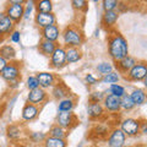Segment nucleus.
Instances as JSON below:
<instances>
[{
  "instance_id": "c85d7f7f",
  "label": "nucleus",
  "mask_w": 147,
  "mask_h": 147,
  "mask_svg": "<svg viewBox=\"0 0 147 147\" xmlns=\"http://www.w3.org/2000/svg\"><path fill=\"white\" fill-rule=\"evenodd\" d=\"M34 7L37 12L40 13H52L53 12V1L50 0H39L34 3Z\"/></svg>"
},
{
  "instance_id": "49530a36",
  "label": "nucleus",
  "mask_w": 147,
  "mask_h": 147,
  "mask_svg": "<svg viewBox=\"0 0 147 147\" xmlns=\"http://www.w3.org/2000/svg\"><path fill=\"white\" fill-rule=\"evenodd\" d=\"M142 82H144V86H145V88H147V75L145 76V79H144V81H142Z\"/></svg>"
},
{
  "instance_id": "423d86ee",
  "label": "nucleus",
  "mask_w": 147,
  "mask_h": 147,
  "mask_svg": "<svg viewBox=\"0 0 147 147\" xmlns=\"http://www.w3.org/2000/svg\"><path fill=\"white\" fill-rule=\"evenodd\" d=\"M126 140L127 137L121 131L120 127H113L109 131L108 137L105 139V144L108 147H125Z\"/></svg>"
},
{
  "instance_id": "2eb2a0df",
  "label": "nucleus",
  "mask_w": 147,
  "mask_h": 147,
  "mask_svg": "<svg viewBox=\"0 0 147 147\" xmlns=\"http://www.w3.org/2000/svg\"><path fill=\"white\" fill-rule=\"evenodd\" d=\"M25 130L24 126L20 124H9L6 126V136L7 139L13 142H20V140L24 137Z\"/></svg>"
},
{
  "instance_id": "39448f33",
  "label": "nucleus",
  "mask_w": 147,
  "mask_h": 147,
  "mask_svg": "<svg viewBox=\"0 0 147 147\" xmlns=\"http://www.w3.org/2000/svg\"><path fill=\"white\" fill-rule=\"evenodd\" d=\"M59 126L70 131L80 124V120L74 112H59L57 115V123Z\"/></svg>"
},
{
  "instance_id": "7c9ffc66",
  "label": "nucleus",
  "mask_w": 147,
  "mask_h": 147,
  "mask_svg": "<svg viewBox=\"0 0 147 147\" xmlns=\"http://www.w3.org/2000/svg\"><path fill=\"white\" fill-rule=\"evenodd\" d=\"M119 81H120V74L118 71H112V72L107 74V75H104L102 79H100V82H103V84H109V85L118 84Z\"/></svg>"
},
{
  "instance_id": "7ed1b4c3",
  "label": "nucleus",
  "mask_w": 147,
  "mask_h": 147,
  "mask_svg": "<svg viewBox=\"0 0 147 147\" xmlns=\"http://www.w3.org/2000/svg\"><path fill=\"white\" fill-rule=\"evenodd\" d=\"M22 0H12V1L7 3L5 7V15L10 18L13 24L20 22L25 15V5Z\"/></svg>"
},
{
  "instance_id": "5fc2aeb1",
  "label": "nucleus",
  "mask_w": 147,
  "mask_h": 147,
  "mask_svg": "<svg viewBox=\"0 0 147 147\" xmlns=\"http://www.w3.org/2000/svg\"><path fill=\"white\" fill-rule=\"evenodd\" d=\"M146 4H147V3H146Z\"/></svg>"
},
{
  "instance_id": "f257e3e1",
  "label": "nucleus",
  "mask_w": 147,
  "mask_h": 147,
  "mask_svg": "<svg viewBox=\"0 0 147 147\" xmlns=\"http://www.w3.org/2000/svg\"><path fill=\"white\" fill-rule=\"evenodd\" d=\"M107 44H108V54L114 63L121 60V59L129 55L127 40L120 32L118 31L110 32L109 36L107 37Z\"/></svg>"
},
{
  "instance_id": "72a5a7b5",
  "label": "nucleus",
  "mask_w": 147,
  "mask_h": 147,
  "mask_svg": "<svg viewBox=\"0 0 147 147\" xmlns=\"http://www.w3.org/2000/svg\"><path fill=\"white\" fill-rule=\"evenodd\" d=\"M109 93L117 96V97H119V98H121L126 93V91H125V87L124 86L119 85V84H114V85L109 86Z\"/></svg>"
},
{
  "instance_id": "412c9836",
  "label": "nucleus",
  "mask_w": 147,
  "mask_h": 147,
  "mask_svg": "<svg viewBox=\"0 0 147 147\" xmlns=\"http://www.w3.org/2000/svg\"><path fill=\"white\" fill-rule=\"evenodd\" d=\"M119 15H120V13H119L117 10H114V11H104L103 15H102L100 24H102V26L104 27V28L112 30L113 27L115 26L118 20H119Z\"/></svg>"
},
{
  "instance_id": "4be33fe9",
  "label": "nucleus",
  "mask_w": 147,
  "mask_h": 147,
  "mask_svg": "<svg viewBox=\"0 0 147 147\" xmlns=\"http://www.w3.org/2000/svg\"><path fill=\"white\" fill-rule=\"evenodd\" d=\"M109 127L104 126L102 124H97V125L92 126V129L90 130V139L92 140H103L107 139L109 135Z\"/></svg>"
},
{
  "instance_id": "e433bc0d",
  "label": "nucleus",
  "mask_w": 147,
  "mask_h": 147,
  "mask_svg": "<svg viewBox=\"0 0 147 147\" xmlns=\"http://www.w3.org/2000/svg\"><path fill=\"white\" fill-rule=\"evenodd\" d=\"M45 137H47V135L43 134V132H31L28 135V139L34 144H43Z\"/></svg>"
},
{
  "instance_id": "603ef678",
  "label": "nucleus",
  "mask_w": 147,
  "mask_h": 147,
  "mask_svg": "<svg viewBox=\"0 0 147 147\" xmlns=\"http://www.w3.org/2000/svg\"><path fill=\"white\" fill-rule=\"evenodd\" d=\"M77 147H82V145H81V144H80V145H79V146H77Z\"/></svg>"
},
{
  "instance_id": "4c0bfd02",
  "label": "nucleus",
  "mask_w": 147,
  "mask_h": 147,
  "mask_svg": "<svg viewBox=\"0 0 147 147\" xmlns=\"http://www.w3.org/2000/svg\"><path fill=\"white\" fill-rule=\"evenodd\" d=\"M104 96L103 92H92L88 97V103H102Z\"/></svg>"
},
{
  "instance_id": "8fccbe9b",
  "label": "nucleus",
  "mask_w": 147,
  "mask_h": 147,
  "mask_svg": "<svg viewBox=\"0 0 147 147\" xmlns=\"http://www.w3.org/2000/svg\"><path fill=\"white\" fill-rule=\"evenodd\" d=\"M146 102H147V92H146Z\"/></svg>"
},
{
  "instance_id": "393cba45",
  "label": "nucleus",
  "mask_w": 147,
  "mask_h": 147,
  "mask_svg": "<svg viewBox=\"0 0 147 147\" xmlns=\"http://www.w3.org/2000/svg\"><path fill=\"white\" fill-rule=\"evenodd\" d=\"M76 96H70L67 98L59 100L58 103V112H72L76 105Z\"/></svg>"
},
{
  "instance_id": "79ce46f5",
  "label": "nucleus",
  "mask_w": 147,
  "mask_h": 147,
  "mask_svg": "<svg viewBox=\"0 0 147 147\" xmlns=\"http://www.w3.org/2000/svg\"><path fill=\"white\" fill-rule=\"evenodd\" d=\"M85 81L88 85H96L98 82V79L93 75V74H87V75L85 76Z\"/></svg>"
},
{
  "instance_id": "a19ab883",
  "label": "nucleus",
  "mask_w": 147,
  "mask_h": 147,
  "mask_svg": "<svg viewBox=\"0 0 147 147\" xmlns=\"http://www.w3.org/2000/svg\"><path fill=\"white\" fill-rule=\"evenodd\" d=\"M9 37H10V42H12V43H20V40H21L20 31H16V30H13V32Z\"/></svg>"
},
{
  "instance_id": "f8f14e48",
  "label": "nucleus",
  "mask_w": 147,
  "mask_h": 147,
  "mask_svg": "<svg viewBox=\"0 0 147 147\" xmlns=\"http://www.w3.org/2000/svg\"><path fill=\"white\" fill-rule=\"evenodd\" d=\"M36 77L37 80L39 82V87L47 91L48 88H52V87L57 84L58 81V77L54 75L52 72H45V71H42V72H37L36 74Z\"/></svg>"
},
{
  "instance_id": "aec40b11",
  "label": "nucleus",
  "mask_w": 147,
  "mask_h": 147,
  "mask_svg": "<svg viewBox=\"0 0 147 147\" xmlns=\"http://www.w3.org/2000/svg\"><path fill=\"white\" fill-rule=\"evenodd\" d=\"M137 63V60L131 57L130 54L127 55V57H125L124 59H121V60H119L115 63V69L118 70L119 74H123V75H126V74L131 70V67L135 65V64Z\"/></svg>"
},
{
  "instance_id": "9b49d317",
  "label": "nucleus",
  "mask_w": 147,
  "mask_h": 147,
  "mask_svg": "<svg viewBox=\"0 0 147 147\" xmlns=\"http://www.w3.org/2000/svg\"><path fill=\"white\" fill-rule=\"evenodd\" d=\"M47 99H48V92L43 88H40V87L30 91L28 94H27V103L38 105V107L40 104H43Z\"/></svg>"
},
{
  "instance_id": "4468645a",
  "label": "nucleus",
  "mask_w": 147,
  "mask_h": 147,
  "mask_svg": "<svg viewBox=\"0 0 147 147\" xmlns=\"http://www.w3.org/2000/svg\"><path fill=\"white\" fill-rule=\"evenodd\" d=\"M40 36H42V39L58 43V40L61 36V31L58 25H52V26H48L45 28L40 30Z\"/></svg>"
},
{
  "instance_id": "09e8293b",
  "label": "nucleus",
  "mask_w": 147,
  "mask_h": 147,
  "mask_svg": "<svg viewBox=\"0 0 147 147\" xmlns=\"http://www.w3.org/2000/svg\"><path fill=\"white\" fill-rule=\"evenodd\" d=\"M136 147H147L146 145H139V146H136Z\"/></svg>"
},
{
  "instance_id": "473e14b6",
  "label": "nucleus",
  "mask_w": 147,
  "mask_h": 147,
  "mask_svg": "<svg viewBox=\"0 0 147 147\" xmlns=\"http://www.w3.org/2000/svg\"><path fill=\"white\" fill-rule=\"evenodd\" d=\"M114 66L112 65V63H108V61H103V63H99L97 66H96V70H97L100 75L104 76V75H107V74L109 72H112L114 71L113 70Z\"/></svg>"
},
{
  "instance_id": "9d476101",
  "label": "nucleus",
  "mask_w": 147,
  "mask_h": 147,
  "mask_svg": "<svg viewBox=\"0 0 147 147\" xmlns=\"http://www.w3.org/2000/svg\"><path fill=\"white\" fill-rule=\"evenodd\" d=\"M50 96L55 99V100H61L64 98H67L70 97V96H72L70 88L64 84V82L61 80H58L57 84H55L53 87H52V91H50Z\"/></svg>"
},
{
  "instance_id": "37998d69",
  "label": "nucleus",
  "mask_w": 147,
  "mask_h": 147,
  "mask_svg": "<svg viewBox=\"0 0 147 147\" xmlns=\"http://www.w3.org/2000/svg\"><path fill=\"white\" fill-rule=\"evenodd\" d=\"M140 134L147 136V119H144L140 123Z\"/></svg>"
},
{
  "instance_id": "a18cd8bd",
  "label": "nucleus",
  "mask_w": 147,
  "mask_h": 147,
  "mask_svg": "<svg viewBox=\"0 0 147 147\" xmlns=\"http://www.w3.org/2000/svg\"><path fill=\"white\" fill-rule=\"evenodd\" d=\"M9 147H27V146L25 144H22V142H13Z\"/></svg>"
},
{
  "instance_id": "ddd939ff",
  "label": "nucleus",
  "mask_w": 147,
  "mask_h": 147,
  "mask_svg": "<svg viewBox=\"0 0 147 147\" xmlns=\"http://www.w3.org/2000/svg\"><path fill=\"white\" fill-rule=\"evenodd\" d=\"M103 107H104V109L107 110V112L117 114V113H119L121 110L120 98L117 97V96H114V94L107 93L104 96V99H103Z\"/></svg>"
},
{
  "instance_id": "1a4fd4ad",
  "label": "nucleus",
  "mask_w": 147,
  "mask_h": 147,
  "mask_svg": "<svg viewBox=\"0 0 147 147\" xmlns=\"http://www.w3.org/2000/svg\"><path fill=\"white\" fill-rule=\"evenodd\" d=\"M66 64V52H65V47L64 45H59L55 48L54 53L50 55L49 58V66L52 69H63Z\"/></svg>"
},
{
  "instance_id": "20e7f679",
  "label": "nucleus",
  "mask_w": 147,
  "mask_h": 147,
  "mask_svg": "<svg viewBox=\"0 0 147 147\" xmlns=\"http://www.w3.org/2000/svg\"><path fill=\"white\" fill-rule=\"evenodd\" d=\"M21 63L20 61H11L7 63V65L3 70V72L0 74V76L3 77V80H5L9 84L16 81H21Z\"/></svg>"
},
{
  "instance_id": "864d4df0",
  "label": "nucleus",
  "mask_w": 147,
  "mask_h": 147,
  "mask_svg": "<svg viewBox=\"0 0 147 147\" xmlns=\"http://www.w3.org/2000/svg\"><path fill=\"white\" fill-rule=\"evenodd\" d=\"M146 146H147V140H146Z\"/></svg>"
},
{
  "instance_id": "bb28decb",
  "label": "nucleus",
  "mask_w": 147,
  "mask_h": 147,
  "mask_svg": "<svg viewBox=\"0 0 147 147\" xmlns=\"http://www.w3.org/2000/svg\"><path fill=\"white\" fill-rule=\"evenodd\" d=\"M48 136H52V137H58V139H64L66 140L67 136H69V131L63 129L61 126H59L58 124H53L50 126L49 131H48Z\"/></svg>"
},
{
  "instance_id": "dca6fc26",
  "label": "nucleus",
  "mask_w": 147,
  "mask_h": 147,
  "mask_svg": "<svg viewBox=\"0 0 147 147\" xmlns=\"http://www.w3.org/2000/svg\"><path fill=\"white\" fill-rule=\"evenodd\" d=\"M13 28H15V24L5 15V12H0V39L10 36L13 32Z\"/></svg>"
},
{
  "instance_id": "a211bd4d",
  "label": "nucleus",
  "mask_w": 147,
  "mask_h": 147,
  "mask_svg": "<svg viewBox=\"0 0 147 147\" xmlns=\"http://www.w3.org/2000/svg\"><path fill=\"white\" fill-rule=\"evenodd\" d=\"M34 22L37 27H39L40 30L45 28L48 26H52V25H55L57 22V17L52 12V13H40V12H37L36 16H34Z\"/></svg>"
},
{
  "instance_id": "a878e982",
  "label": "nucleus",
  "mask_w": 147,
  "mask_h": 147,
  "mask_svg": "<svg viewBox=\"0 0 147 147\" xmlns=\"http://www.w3.org/2000/svg\"><path fill=\"white\" fill-rule=\"evenodd\" d=\"M0 57H3L7 63L16 60V50L10 44H4L0 47Z\"/></svg>"
},
{
  "instance_id": "3c124183",
  "label": "nucleus",
  "mask_w": 147,
  "mask_h": 147,
  "mask_svg": "<svg viewBox=\"0 0 147 147\" xmlns=\"http://www.w3.org/2000/svg\"><path fill=\"white\" fill-rule=\"evenodd\" d=\"M125 147H135V146H125Z\"/></svg>"
},
{
  "instance_id": "f03ea898",
  "label": "nucleus",
  "mask_w": 147,
  "mask_h": 147,
  "mask_svg": "<svg viewBox=\"0 0 147 147\" xmlns=\"http://www.w3.org/2000/svg\"><path fill=\"white\" fill-rule=\"evenodd\" d=\"M61 39L63 45L65 48L67 47H75L80 48L85 42V34L80 26L77 25H67L65 28L61 31Z\"/></svg>"
},
{
  "instance_id": "c03bdc74",
  "label": "nucleus",
  "mask_w": 147,
  "mask_h": 147,
  "mask_svg": "<svg viewBox=\"0 0 147 147\" xmlns=\"http://www.w3.org/2000/svg\"><path fill=\"white\" fill-rule=\"evenodd\" d=\"M6 65H7V61H6L3 57H0V74L3 72V70L5 69V66H6Z\"/></svg>"
},
{
  "instance_id": "b1692460",
  "label": "nucleus",
  "mask_w": 147,
  "mask_h": 147,
  "mask_svg": "<svg viewBox=\"0 0 147 147\" xmlns=\"http://www.w3.org/2000/svg\"><path fill=\"white\" fill-rule=\"evenodd\" d=\"M66 52V64H74L80 61L84 54H82V50L80 48H75V47H67L65 48Z\"/></svg>"
},
{
  "instance_id": "6ab92c4d",
  "label": "nucleus",
  "mask_w": 147,
  "mask_h": 147,
  "mask_svg": "<svg viewBox=\"0 0 147 147\" xmlns=\"http://www.w3.org/2000/svg\"><path fill=\"white\" fill-rule=\"evenodd\" d=\"M87 115L91 120H100L105 115V109L102 103H88Z\"/></svg>"
},
{
  "instance_id": "58836bf2",
  "label": "nucleus",
  "mask_w": 147,
  "mask_h": 147,
  "mask_svg": "<svg viewBox=\"0 0 147 147\" xmlns=\"http://www.w3.org/2000/svg\"><path fill=\"white\" fill-rule=\"evenodd\" d=\"M26 86H27V88H28L30 91H32V90L38 88L39 82H38V80H37L36 76H28L27 77V81H26Z\"/></svg>"
},
{
  "instance_id": "f3484780",
  "label": "nucleus",
  "mask_w": 147,
  "mask_h": 147,
  "mask_svg": "<svg viewBox=\"0 0 147 147\" xmlns=\"http://www.w3.org/2000/svg\"><path fill=\"white\" fill-rule=\"evenodd\" d=\"M39 112H40V108L38 105L25 103L24 108H22V112H21V118L24 121H33L34 119L38 118Z\"/></svg>"
},
{
  "instance_id": "cd10ccee",
  "label": "nucleus",
  "mask_w": 147,
  "mask_h": 147,
  "mask_svg": "<svg viewBox=\"0 0 147 147\" xmlns=\"http://www.w3.org/2000/svg\"><path fill=\"white\" fill-rule=\"evenodd\" d=\"M129 94H130V97L132 99V102H134L135 107L136 105L144 104L146 102V92L142 88H134L131 91V93H129Z\"/></svg>"
},
{
  "instance_id": "2f4dec72",
  "label": "nucleus",
  "mask_w": 147,
  "mask_h": 147,
  "mask_svg": "<svg viewBox=\"0 0 147 147\" xmlns=\"http://www.w3.org/2000/svg\"><path fill=\"white\" fill-rule=\"evenodd\" d=\"M120 107H121L123 110H126V112L132 110L135 108V104H134V102H132V99H131V97H130V94L129 93H125L120 98Z\"/></svg>"
},
{
  "instance_id": "c9c22d12",
  "label": "nucleus",
  "mask_w": 147,
  "mask_h": 147,
  "mask_svg": "<svg viewBox=\"0 0 147 147\" xmlns=\"http://www.w3.org/2000/svg\"><path fill=\"white\" fill-rule=\"evenodd\" d=\"M118 5H119V1H117V0H104V1H102V7L104 11L117 10Z\"/></svg>"
},
{
  "instance_id": "de8ad7c7",
  "label": "nucleus",
  "mask_w": 147,
  "mask_h": 147,
  "mask_svg": "<svg viewBox=\"0 0 147 147\" xmlns=\"http://www.w3.org/2000/svg\"><path fill=\"white\" fill-rule=\"evenodd\" d=\"M3 112H4V107L0 108V118H1V115H3Z\"/></svg>"
},
{
  "instance_id": "5701e85b",
  "label": "nucleus",
  "mask_w": 147,
  "mask_h": 147,
  "mask_svg": "<svg viewBox=\"0 0 147 147\" xmlns=\"http://www.w3.org/2000/svg\"><path fill=\"white\" fill-rule=\"evenodd\" d=\"M57 47H58V43L49 42V40H45V39H40L39 43H38L39 53L42 55H44V57H48V58H50V55L54 53V50Z\"/></svg>"
},
{
  "instance_id": "c756f323",
  "label": "nucleus",
  "mask_w": 147,
  "mask_h": 147,
  "mask_svg": "<svg viewBox=\"0 0 147 147\" xmlns=\"http://www.w3.org/2000/svg\"><path fill=\"white\" fill-rule=\"evenodd\" d=\"M43 147H67V141L47 135L45 140L43 141Z\"/></svg>"
},
{
  "instance_id": "ea45409f",
  "label": "nucleus",
  "mask_w": 147,
  "mask_h": 147,
  "mask_svg": "<svg viewBox=\"0 0 147 147\" xmlns=\"http://www.w3.org/2000/svg\"><path fill=\"white\" fill-rule=\"evenodd\" d=\"M34 9V1H28L26 3L25 5V15H24V18H28L30 13L32 12V10Z\"/></svg>"
},
{
  "instance_id": "f704fd0d",
  "label": "nucleus",
  "mask_w": 147,
  "mask_h": 147,
  "mask_svg": "<svg viewBox=\"0 0 147 147\" xmlns=\"http://www.w3.org/2000/svg\"><path fill=\"white\" fill-rule=\"evenodd\" d=\"M71 5L77 11H84V12H86L87 10H88V3L85 1V0H72Z\"/></svg>"
},
{
  "instance_id": "0eeeda50",
  "label": "nucleus",
  "mask_w": 147,
  "mask_h": 147,
  "mask_svg": "<svg viewBox=\"0 0 147 147\" xmlns=\"http://www.w3.org/2000/svg\"><path fill=\"white\" fill-rule=\"evenodd\" d=\"M147 75V61H137L131 70L125 75V79L130 82H140L144 81Z\"/></svg>"
},
{
  "instance_id": "6e6552de",
  "label": "nucleus",
  "mask_w": 147,
  "mask_h": 147,
  "mask_svg": "<svg viewBox=\"0 0 147 147\" xmlns=\"http://www.w3.org/2000/svg\"><path fill=\"white\" fill-rule=\"evenodd\" d=\"M140 119L125 118L120 121V129L126 137H135L140 134Z\"/></svg>"
}]
</instances>
